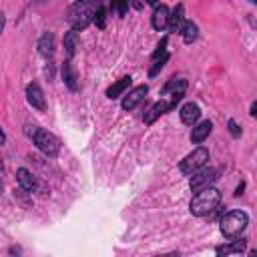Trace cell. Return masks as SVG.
I'll list each match as a JSON object with an SVG mask.
<instances>
[{"label": "cell", "instance_id": "cell-1", "mask_svg": "<svg viewBox=\"0 0 257 257\" xmlns=\"http://www.w3.org/2000/svg\"><path fill=\"white\" fill-rule=\"evenodd\" d=\"M221 203V193L211 185L207 189H201L195 193V197L191 199L189 203V209L195 217H203V215H209L213 213Z\"/></svg>", "mask_w": 257, "mask_h": 257}, {"label": "cell", "instance_id": "cell-2", "mask_svg": "<svg viewBox=\"0 0 257 257\" xmlns=\"http://www.w3.org/2000/svg\"><path fill=\"white\" fill-rule=\"evenodd\" d=\"M94 4H90L88 0H76L74 4H70L68 12H66V20L72 26V30H84L92 18H94Z\"/></svg>", "mask_w": 257, "mask_h": 257}, {"label": "cell", "instance_id": "cell-3", "mask_svg": "<svg viewBox=\"0 0 257 257\" xmlns=\"http://www.w3.org/2000/svg\"><path fill=\"white\" fill-rule=\"evenodd\" d=\"M221 225V233L227 237V239H239L241 233L247 229L249 225V215L241 209H235V211H229L221 217L219 221Z\"/></svg>", "mask_w": 257, "mask_h": 257}, {"label": "cell", "instance_id": "cell-4", "mask_svg": "<svg viewBox=\"0 0 257 257\" xmlns=\"http://www.w3.org/2000/svg\"><path fill=\"white\" fill-rule=\"evenodd\" d=\"M26 135L34 141V145H36L46 157H56V155H58V151H60V141H58L52 133H48V131H44V128H40V126H26Z\"/></svg>", "mask_w": 257, "mask_h": 257}, {"label": "cell", "instance_id": "cell-5", "mask_svg": "<svg viewBox=\"0 0 257 257\" xmlns=\"http://www.w3.org/2000/svg\"><path fill=\"white\" fill-rule=\"evenodd\" d=\"M209 161V151L205 147H199L195 149L193 153H189L181 163H179V169L183 175H193L195 171H199L201 167H205Z\"/></svg>", "mask_w": 257, "mask_h": 257}, {"label": "cell", "instance_id": "cell-6", "mask_svg": "<svg viewBox=\"0 0 257 257\" xmlns=\"http://www.w3.org/2000/svg\"><path fill=\"white\" fill-rule=\"evenodd\" d=\"M217 175H219V173H217L215 169H205V167H201L199 171H195V173L191 175V181H189L191 191L197 193V191H201V189L211 187V185L217 181Z\"/></svg>", "mask_w": 257, "mask_h": 257}, {"label": "cell", "instance_id": "cell-7", "mask_svg": "<svg viewBox=\"0 0 257 257\" xmlns=\"http://www.w3.org/2000/svg\"><path fill=\"white\" fill-rule=\"evenodd\" d=\"M185 90H187V80H185V78H173V80H169V82L165 84L163 94H171L169 108H175V106H177V102L183 98Z\"/></svg>", "mask_w": 257, "mask_h": 257}, {"label": "cell", "instance_id": "cell-8", "mask_svg": "<svg viewBox=\"0 0 257 257\" xmlns=\"http://www.w3.org/2000/svg\"><path fill=\"white\" fill-rule=\"evenodd\" d=\"M26 100H28V104H30L32 108H36V110H46L44 92H42V88H40L36 82H30V84L26 86Z\"/></svg>", "mask_w": 257, "mask_h": 257}, {"label": "cell", "instance_id": "cell-9", "mask_svg": "<svg viewBox=\"0 0 257 257\" xmlns=\"http://www.w3.org/2000/svg\"><path fill=\"white\" fill-rule=\"evenodd\" d=\"M147 92H149V86H147V84H141V86L133 88V90L122 98V108H124V110H133V108L145 98Z\"/></svg>", "mask_w": 257, "mask_h": 257}, {"label": "cell", "instance_id": "cell-10", "mask_svg": "<svg viewBox=\"0 0 257 257\" xmlns=\"http://www.w3.org/2000/svg\"><path fill=\"white\" fill-rule=\"evenodd\" d=\"M179 114H181L183 124L193 126V124L199 120V116H201V108H199V104H197V102H185V104L181 106Z\"/></svg>", "mask_w": 257, "mask_h": 257}, {"label": "cell", "instance_id": "cell-11", "mask_svg": "<svg viewBox=\"0 0 257 257\" xmlns=\"http://www.w3.org/2000/svg\"><path fill=\"white\" fill-rule=\"evenodd\" d=\"M211 131H213V122H211V120H203V122H199V124H193L191 143H195V145L203 143V141L211 135Z\"/></svg>", "mask_w": 257, "mask_h": 257}, {"label": "cell", "instance_id": "cell-12", "mask_svg": "<svg viewBox=\"0 0 257 257\" xmlns=\"http://www.w3.org/2000/svg\"><path fill=\"white\" fill-rule=\"evenodd\" d=\"M169 14H171V12H169V8H167L165 4L157 6L155 12H153V20H151V22H153V28L159 30V32L165 30V28L169 26Z\"/></svg>", "mask_w": 257, "mask_h": 257}, {"label": "cell", "instance_id": "cell-13", "mask_svg": "<svg viewBox=\"0 0 257 257\" xmlns=\"http://www.w3.org/2000/svg\"><path fill=\"white\" fill-rule=\"evenodd\" d=\"M167 110H171L169 108V102L167 100H159V102H155L147 112H145V116H143V120H145V124H153L161 114H165Z\"/></svg>", "mask_w": 257, "mask_h": 257}, {"label": "cell", "instance_id": "cell-14", "mask_svg": "<svg viewBox=\"0 0 257 257\" xmlns=\"http://www.w3.org/2000/svg\"><path fill=\"white\" fill-rule=\"evenodd\" d=\"M38 52L44 58H52V54H54V34L52 32H44L40 36V40H38Z\"/></svg>", "mask_w": 257, "mask_h": 257}, {"label": "cell", "instance_id": "cell-15", "mask_svg": "<svg viewBox=\"0 0 257 257\" xmlns=\"http://www.w3.org/2000/svg\"><path fill=\"white\" fill-rule=\"evenodd\" d=\"M183 22H185V8H183V4H177L175 10L169 14V26L167 28H171L173 32H179Z\"/></svg>", "mask_w": 257, "mask_h": 257}, {"label": "cell", "instance_id": "cell-16", "mask_svg": "<svg viewBox=\"0 0 257 257\" xmlns=\"http://www.w3.org/2000/svg\"><path fill=\"white\" fill-rule=\"evenodd\" d=\"M131 80H133L131 76H122V78H118L114 84H110V86L106 88V96H108V98H118V96L131 86Z\"/></svg>", "mask_w": 257, "mask_h": 257}, {"label": "cell", "instance_id": "cell-17", "mask_svg": "<svg viewBox=\"0 0 257 257\" xmlns=\"http://www.w3.org/2000/svg\"><path fill=\"white\" fill-rule=\"evenodd\" d=\"M16 181H18L20 189H24V191H34L36 189V179L26 169H18L16 171Z\"/></svg>", "mask_w": 257, "mask_h": 257}, {"label": "cell", "instance_id": "cell-18", "mask_svg": "<svg viewBox=\"0 0 257 257\" xmlns=\"http://www.w3.org/2000/svg\"><path fill=\"white\" fill-rule=\"evenodd\" d=\"M64 52H66V56L68 58H72L74 56V52H76V48H78V42H80V38H78V32L76 30H68L66 34H64Z\"/></svg>", "mask_w": 257, "mask_h": 257}, {"label": "cell", "instance_id": "cell-19", "mask_svg": "<svg viewBox=\"0 0 257 257\" xmlns=\"http://www.w3.org/2000/svg\"><path fill=\"white\" fill-rule=\"evenodd\" d=\"M181 36H183V40L187 42V44H191V42H195L197 40V36H199V28H197V24L195 22H183V26H181Z\"/></svg>", "mask_w": 257, "mask_h": 257}, {"label": "cell", "instance_id": "cell-20", "mask_svg": "<svg viewBox=\"0 0 257 257\" xmlns=\"http://www.w3.org/2000/svg\"><path fill=\"white\" fill-rule=\"evenodd\" d=\"M62 78H64V82H66V86H68L70 90H78L76 74H74V68H72L70 60H66V62L62 64Z\"/></svg>", "mask_w": 257, "mask_h": 257}, {"label": "cell", "instance_id": "cell-21", "mask_svg": "<svg viewBox=\"0 0 257 257\" xmlns=\"http://www.w3.org/2000/svg\"><path fill=\"white\" fill-rule=\"evenodd\" d=\"M243 251H245V241H239V239L229 245H219L215 249L217 255H233V253H243Z\"/></svg>", "mask_w": 257, "mask_h": 257}, {"label": "cell", "instance_id": "cell-22", "mask_svg": "<svg viewBox=\"0 0 257 257\" xmlns=\"http://www.w3.org/2000/svg\"><path fill=\"white\" fill-rule=\"evenodd\" d=\"M92 22H94L98 28H104V24H106V8H104V6H96Z\"/></svg>", "mask_w": 257, "mask_h": 257}, {"label": "cell", "instance_id": "cell-23", "mask_svg": "<svg viewBox=\"0 0 257 257\" xmlns=\"http://www.w3.org/2000/svg\"><path fill=\"white\" fill-rule=\"evenodd\" d=\"M167 60H169V54H167V52H165L163 56L155 58V60H153V66H151V70H149V76H157V72L165 66V62H167Z\"/></svg>", "mask_w": 257, "mask_h": 257}, {"label": "cell", "instance_id": "cell-24", "mask_svg": "<svg viewBox=\"0 0 257 257\" xmlns=\"http://www.w3.org/2000/svg\"><path fill=\"white\" fill-rule=\"evenodd\" d=\"M110 8L112 12H116L118 16H124L128 10V0H110Z\"/></svg>", "mask_w": 257, "mask_h": 257}, {"label": "cell", "instance_id": "cell-25", "mask_svg": "<svg viewBox=\"0 0 257 257\" xmlns=\"http://www.w3.org/2000/svg\"><path fill=\"white\" fill-rule=\"evenodd\" d=\"M227 124H229V133H231V135H233L235 139H237V137H241V128H239V124H237V122H235L233 118H231V120H229Z\"/></svg>", "mask_w": 257, "mask_h": 257}, {"label": "cell", "instance_id": "cell-26", "mask_svg": "<svg viewBox=\"0 0 257 257\" xmlns=\"http://www.w3.org/2000/svg\"><path fill=\"white\" fill-rule=\"evenodd\" d=\"M255 110H257V104H255V102H251V108H249V114H251V116H255V114H257Z\"/></svg>", "mask_w": 257, "mask_h": 257}, {"label": "cell", "instance_id": "cell-27", "mask_svg": "<svg viewBox=\"0 0 257 257\" xmlns=\"http://www.w3.org/2000/svg\"><path fill=\"white\" fill-rule=\"evenodd\" d=\"M4 143H6V135H4V131L0 126V145H4Z\"/></svg>", "mask_w": 257, "mask_h": 257}, {"label": "cell", "instance_id": "cell-28", "mask_svg": "<svg viewBox=\"0 0 257 257\" xmlns=\"http://www.w3.org/2000/svg\"><path fill=\"white\" fill-rule=\"evenodd\" d=\"M4 22H6V18H4V14L0 12V32H2V28H4Z\"/></svg>", "mask_w": 257, "mask_h": 257}, {"label": "cell", "instance_id": "cell-29", "mask_svg": "<svg viewBox=\"0 0 257 257\" xmlns=\"http://www.w3.org/2000/svg\"><path fill=\"white\" fill-rule=\"evenodd\" d=\"M145 2L151 4V6H157V4H159V0H145Z\"/></svg>", "mask_w": 257, "mask_h": 257}, {"label": "cell", "instance_id": "cell-30", "mask_svg": "<svg viewBox=\"0 0 257 257\" xmlns=\"http://www.w3.org/2000/svg\"><path fill=\"white\" fill-rule=\"evenodd\" d=\"M88 2H90V4H98L100 0H88Z\"/></svg>", "mask_w": 257, "mask_h": 257}, {"label": "cell", "instance_id": "cell-31", "mask_svg": "<svg viewBox=\"0 0 257 257\" xmlns=\"http://www.w3.org/2000/svg\"><path fill=\"white\" fill-rule=\"evenodd\" d=\"M0 193H2V179H0Z\"/></svg>", "mask_w": 257, "mask_h": 257}, {"label": "cell", "instance_id": "cell-32", "mask_svg": "<svg viewBox=\"0 0 257 257\" xmlns=\"http://www.w3.org/2000/svg\"><path fill=\"white\" fill-rule=\"evenodd\" d=\"M249 2H251V4H255V2H257V0H249Z\"/></svg>", "mask_w": 257, "mask_h": 257}]
</instances>
